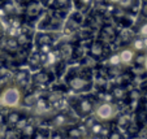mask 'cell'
<instances>
[{"instance_id":"obj_8","label":"cell","mask_w":147,"mask_h":139,"mask_svg":"<svg viewBox=\"0 0 147 139\" xmlns=\"http://www.w3.org/2000/svg\"><path fill=\"white\" fill-rule=\"evenodd\" d=\"M40 13V5H39L36 1H30L28 4V11H26V14H28L30 18H35L38 14Z\"/></svg>"},{"instance_id":"obj_1","label":"cell","mask_w":147,"mask_h":139,"mask_svg":"<svg viewBox=\"0 0 147 139\" xmlns=\"http://www.w3.org/2000/svg\"><path fill=\"white\" fill-rule=\"evenodd\" d=\"M22 100L21 90L17 86H9L0 94V105L5 108H17Z\"/></svg>"},{"instance_id":"obj_23","label":"cell","mask_w":147,"mask_h":139,"mask_svg":"<svg viewBox=\"0 0 147 139\" xmlns=\"http://www.w3.org/2000/svg\"><path fill=\"white\" fill-rule=\"evenodd\" d=\"M143 44H144V50H147V36H143Z\"/></svg>"},{"instance_id":"obj_19","label":"cell","mask_w":147,"mask_h":139,"mask_svg":"<svg viewBox=\"0 0 147 139\" xmlns=\"http://www.w3.org/2000/svg\"><path fill=\"white\" fill-rule=\"evenodd\" d=\"M92 0H81V4H82L83 7H89L90 4H91Z\"/></svg>"},{"instance_id":"obj_14","label":"cell","mask_w":147,"mask_h":139,"mask_svg":"<svg viewBox=\"0 0 147 139\" xmlns=\"http://www.w3.org/2000/svg\"><path fill=\"white\" fill-rule=\"evenodd\" d=\"M53 4L57 8H64V7H67L69 4V0H53Z\"/></svg>"},{"instance_id":"obj_13","label":"cell","mask_w":147,"mask_h":139,"mask_svg":"<svg viewBox=\"0 0 147 139\" xmlns=\"http://www.w3.org/2000/svg\"><path fill=\"white\" fill-rule=\"evenodd\" d=\"M22 134L24 136H33L34 135V129L31 125H29V124H26L25 126L22 128Z\"/></svg>"},{"instance_id":"obj_11","label":"cell","mask_w":147,"mask_h":139,"mask_svg":"<svg viewBox=\"0 0 147 139\" xmlns=\"http://www.w3.org/2000/svg\"><path fill=\"white\" fill-rule=\"evenodd\" d=\"M115 35H116V33H115V30L111 26H106V28L102 30V36L106 39V40H112V39L115 38Z\"/></svg>"},{"instance_id":"obj_18","label":"cell","mask_w":147,"mask_h":139,"mask_svg":"<svg viewBox=\"0 0 147 139\" xmlns=\"http://www.w3.org/2000/svg\"><path fill=\"white\" fill-rule=\"evenodd\" d=\"M139 34L142 36H147V22H144L143 25L139 28Z\"/></svg>"},{"instance_id":"obj_5","label":"cell","mask_w":147,"mask_h":139,"mask_svg":"<svg viewBox=\"0 0 147 139\" xmlns=\"http://www.w3.org/2000/svg\"><path fill=\"white\" fill-rule=\"evenodd\" d=\"M77 111L81 116H89L94 111V104L89 99H81L77 101Z\"/></svg>"},{"instance_id":"obj_3","label":"cell","mask_w":147,"mask_h":139,"mask_svg":"<svg viewBox=\"0 0 147 139\" xmlns=\"http://www.w3.org/2000/svg\"><path fill=\"white\" fill-rule=\"evenodd\" d=\"M68 85L72 90L77 92H83V91H89L91 87V82L87 78L82 77V75H74L68 81Z\"/></svg>"},{"instance_id":"obj_15","label":"cell","mask_w":147,"mask_h":139,"mask_svg":"<svg viewBox=\"0 0 147 139\" xmlns=\"http://www.w3.org/2000/svg\"><path fill=\"white\" fill-rule=\"evenodd\" d=\"M69 136H74V138H81V136H83V133L81 130H78L77 128L76 129H72V130L69 131Z\"/></svg>"},{"instance_id":"obj_22","label":"cell","mask_w":147,"mask_h":139,"mask_svg":"<svg viewBox=\"0 0 147 139\" xmlns=\"http://www.w3.org/2000/svg\"><path fill=\"white\" fill-rule=\"evenodd\" d=\"M143 65H144V69H146V72H147V55L144 56V60H143Z\"/></svg>"},{"instance_id":"obj_26","label":"cell","mask_w":147,"mask_h":139,"mask_svg":"<svg viewBox=\"0 0 147 139\" xmlns=\"http://www.w3.org/2000/svg\"><path fill=\"white\" fill-rule=\"evenodd\" d=\"M3 36V29H1V26H0V38Z\"/></svg>"},{"instance_id":"obj_21","label":"cell","mask_w":147,"mask_h":139,"mask_svg":"<svg viewBox=\"0 0 147 139\" xmlns=\"http://www.w3.org/2000/svg\"><path fill=\"white\" fill-rule=\"evenodd\" d=\"M142 13H143L144 16H147V1H146V3H144L143 8H142Z\"/></svg>"},{"instance_id":"obj_28","label":"cell","mask_w":147,"mask_h":139,"mask_svg":"<svg viewBox=\"0 0 147 139\" xmlns=\"http://www.w3.org/2000/svg\"><path fill=\"white\" fill-rule=\"evenodd\" d=\"M3 135V131H1V128H0V136Z\"/></svg>"},{"instance_id":"obj_20","label":"cell","mask_w":147,"mask_h":139,"mask_svg":"<svg viewBox=\"0 0 147 139\" xmlns=\"http://www.w3.org/2000/svg\"><path fill=\"white\" fill-rule=\"evenodd\" d=\"M142 90H143V92L147 95V81L143 82V85H142Z\"/></svg>"},{"instance_id":"obj_6","label":"cell","mask_w":147,"mask_h":139,"mask_svg":"<svg viewBox=\"0 0 147 139\" xmlns=\"http://www.w3.org/2000/svg\"><path fill=\"white\" fill-rule=\"evenodd\" d=\"M55 40V35L52 33H38L35 36V42L39 46H50Z\"/></svg>"},{"instance_id":"obj_9","label":"cell","mask_w":147,"mask_h":139,"mask_svg":"<svg viewBox=\"0 0 147 139\" xmlns=\"http://www.w3.org/2000/svg\"><path fill=\"white\" fill-rule=\"evenodd\" d=\"M90 52L95 57H100V56H103V52H104V44L102 42H94L91 46Z\"/></svg>"},{"instance_id":"obj_12","label":"cell","mask_w":147,"mask_h":139,"mask_svg":"<svg viewBox=\"0 0 147 139\" xmlns=\"http://www.w3.org/2000/svg\"><path fill=\"white\" fill-rule=\"evenodd\" d=\"M131 48L137 52H141V51H144V44H143V38H136L131 43Z\"/></svg>"},{"instance_id":"obj_4","label":"cell","mask_w":147,"mask_h":139,"mask_svg":"<svg viewBox=\"0 0 147 139\" xmlns=\"http://www.w3.org/2000/svg\"><path fill=\"white\" fill-rule=\"evenodd\" d=\"M119 57H120V62L121 64L129 65L136 60V51L131 47H126L124 50H121V52L119 53Z\"/></svg>"},{"instance_id":"obj_24","label":"cell","mask_w":147,"mask_h":139,"mask_svg":"<svg viewBox=\"0 0 147 139\" xmlns=\"http://www.w3.org/2000/svg\"><path fill=\"white\" fill-rule=\"evenodd\" d=\"M20 3H22V4H29L30 1H33V0H18Z\"/></svg>"},{"instance_id":"obj_2","label":"cell","mask_w":147,"mask_h":139,"mask_svg":"<svg viewBox=\"0 0 147 139\" xmlns=\"http://www.w3.org/2000/svg\"><path fill=\"white\" fill-rule=\"evenodd\" d=\"M94 113L95 117L100 121H109L112 120L117 113V108L113 103H109V101H103L99 103L96 107L94 108Z\"/></svg>"},{"instance_id":"obj_25","label":"cell","mask_w":147,"mask_h":139,"mask_svg":"<svg viewBox=\"0 0 147 139\" xmlns=\"http://www.w3.org/2000/svg\"><path fill=\"white\" fill-rule=\"evenodd\" d=\"M144 112H146V116H147V101L144 103Z\"/></svg>"},{"instance_id":"obj_10","label":"cell","mask_w":147,"mask_h":139,"mask_svg":"<svg viewBox=\"0 0 147 139\" xmlns=\"http://www.w3.org/2000/svg\"><path fill=\"white\" fill-rule=\"evenodd\" d=\"M21 120V114L16 113V112H12V113L7 114V118H5V122L8 124L9 126H16V124Z\"/></svg>"},{"instance_id":"obj_27","label":"cell","mask_w":147,"mask_h":139,"mask_svg":"<svg viewBox=\"0 0 147 139\" xmlns=\"http://www.w3.org/2000/svg\"><path fill=\"white\" fill-rule=\"evenodd\" d=\"M109 1H112V3H119L120 0H109Z\"/></svg>"},{"instance_id":"obj_17","label":"cell","mask_w":147,"mask_h":139,"mask_svg":"<svg viewBox=\"0 0 147 139\" xmlns=\"http://www.w3.org/2000/svg\"><path fill=\"white\" fill-rule=\"evenodd\" d=\"M109 62H111V65H119L120 64V57L119 55H113L111 58H109Z\"/></svg>"},{"instance_id":"obj_16","label":"cell","mask_w":147,"mask_h":139,"mask_svg":"<svg viewBox=\"0 0 147 139\" xmlns=\"http://www.w3.org/2000/svg\"><path fill=\"white\" fill-rule=\"evenodd\" d=\"M4 135H5V138H17V136L20 135V133L18 131H16V130H7L5 133H4Z\"/></svg>"},{"instance_id":"obj_7","label":"cell","mask_w":147,"mask_h":139,"mask_svg":"<svg viewBox=\"0 0 147 139\" xmlns=\"http://www.w3.org/2000/svg\"><path fill=\"white\" fill-rule=\"evenodd\" d=\"M52 79V77L50 75V72H39L36 73L33 77V81L35 82L36 85H46Z\"/></svg>"},{"instance_id":"obj_29","label":"cell","mask_w":147,"mask_h":139,"mask_svg":"<svg viewBox=\"0 0 147 139\" xmlns=\"http://www.w3.org/2000/svg\"><path fill=\"white\" fill-rule=\"evenodd\" d=\"M1 3H3V0H0V4H1Z\"/></svg>"},{"instance_id":"obj_30","label":"cell","mask_w":147,"mask_h":139,"mask_svg":"<svg viewBox=\"0 0 147 139\" xmlns=\"http://www.w3.org/2000/svg\"><path fill=\"white\" fill-rule=\"evenodd\" d=\"M146 126H147V121H146Z\"/></svg>"}]
</instances>
